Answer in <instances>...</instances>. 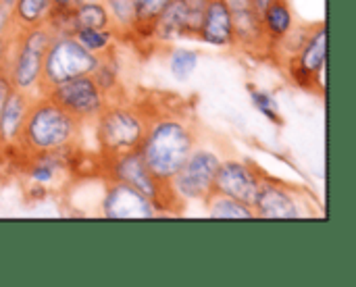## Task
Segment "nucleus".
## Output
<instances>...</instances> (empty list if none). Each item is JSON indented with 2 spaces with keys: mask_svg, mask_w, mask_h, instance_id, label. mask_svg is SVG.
<instances>
[{
  "mask_svg": "<svg viewBox=\"0 0 356 287\" xmlns=\"http://www.w3.org/2000/svg\"><path fill=\"white\" fill-rule=\"evenodd\" d=\"M198 146L196 129L190 121L175 115L150 117L148 129L140 144V154L148 171L163 183H167L188 156Z\"/></svg>",
  "mask_w": 356,
  "mask_h": 287,
  "instance_id": "f257e3e1",
  "label": "nucleus"
},
{
  "mask_svg": "<svg viewBox=\"0 0 356 287\" xmlns=\"http://www.w3.org/2000/svg\"><path fill=\"white\" fill-rule=\"evenodd\" d=\"M81 123L44 94L31 98L19 146L29 154L67 152L79 140Z\"/></svg>",
  "mask_w": 356,
  "mask_h": 287,
  "instance_id": "f03ea898",
  "label": "nucleus"
},
{
  "mask_svg": "<svg viewBox=\"0 0 356 287\" xmlns=\"http://www.w3.org/2000/svg\"><path fill=\"white\" fill-rule=\"evenodd\" d=\"M54 31L48 25L15 31L8 38L4 73L15 90L31 98L42 94V67Z\"/></svg>",
  "mask_w": 356,
  "mask_h": 287,
  "instance_id": "7ed1b4c3",
  "label": "nucleus"
},
{
  "mask_svg": "<svg viewBox=\"0 0 356 287\" xmlns=\"http://www.w3.org/2000/svg\"><path fill=\"white\" fill-rule=\"evenodd\" d=\"M150 115L142 106L108 102L96 117V142L104 156H117L138 150L148 129Z\"/></svg>",
  "mask_w": 356,
  "mask_h": 287,
  "instance_id": "20e7f679",
  "label": "nucleus"
},
{
  "mask_svg": "<svg viewBox=\"0 0 356 287\" xmlns=\"http://www.w3.org/2000/svg\"><path fill=\"white\" fill-rule=\"evenodd\" d=\"M100 63V56L83 48L73 33H54L44 56L42 67V92L83 75H92Z\"/></svg>",
  "mask_w": 356,
  "mask_h": 287,
  "instance_id": "39448f33",
  "label": "nucleus"
},
{
  "mask_svg": "<svg viewBox=\"0 0 356 287\" xmlns=\"http://www.w3.org/2000/svg\"><path fill=\"white\" fill-rule=\"evenodd\" d=\"M104 175L106 181H119L125 183L134 190H138L140 194H144L146 198H150L163 213L173 211V206L177 204L169 192V186L159 181L146 167L140 150H129L117 156H104Z\"/></svg>",
  "mask_w": 356,
  "mask_h": 287,
  "instance_id": "423d86ee",
  "label": "nucleus"
},
{
  "mask_svg": "<svg viewBox=\"0 0 356 287\" xmlns=\"http://www.w3.org/2000/svg\"><path fill=\"white\" fill-rule=\"evenodd\" d=\"M219 163L221 156L217 152L196 146L188 161L179 167V171L167 181L173 200L177 204L202 202L213 192Z\"/></svg>",
  "mask_w": 356,
  "mask_h": 287,
  "instance_id": "0eeeda50",
  "label": "nucleus"
},
{
  "mask_svg": "<svg viewBox=\"0 0 356 287\" xmlns=\"http://www.w3.org/2000/svg\"><path fill=\"white\" fill-rule=\"evenodd\" d=\"M46 98H50L54 104H58L63 110L73 115L81 125L94 123L96 117L106 108L111 102L108 96L96 85L92 75L75 77L63 83H56L42 92Z\"/></svg>",
  "mask_w": 356,
  "mask_h": 287,
  "instance_id": "6e6552de",
  "label": "nucleus"
},
{
  "mask_svg": "<svg viewBox=\"0 0 356 287\" xmlns=\"http://www.w3.org/2000/svg\"><path fill=\"white\" fill-rule=\"evenodd\" d=\"M252 211H254V217L273 219V221L300 219L307 215V211L302 208L300 194L292 186L275 179L267 173L261 179V188L252 202Z\"/></svg>",
  "mask_w": 356,
  "mask_h": 287,
  "instance_id": "1a4fd4ad",
  "label": "nucleus"
},
{
  "mask_svg": "<svg viewBox=\"0 0 356 287\" xmlns=\"http://www.w3.org/2000/svg\"><path fill=\"white\" fill-rule=\"evenodd\" d=\"M263 175H265V171H261L250 161H236V158L221 161L217 175H215L213 192L232 196V198L252 206L257 192L261 188Z\"/></svg>",
  "mask_w": 356,
  "mask_h": 287,
  "instance_id": "9d476101",
  "label": "nucleus"
},
{
  "mask_svg": "<svg viewBox=\"0 0 356 287\" xmlns=\"http://www.w3.org/2000/svg\"><path fill=\"white\" fill-rule=\"evenodd\" d=\"M100 215L106 219H154L163 211L138 190L119 181H106Z\"/></svg>",
  "mask_w": 356,
  "mask_h": 287,
  "instance_id": "9b49d317",
  "label": "nucleus"
},
{
  "mask_svg": "<svg viewBox=\"0 0 356 287\" xmlns=\"http://www.w3.org/2000/svg\"><path fill=\"white\" fill-rule=\"evenodd\" d=\"M196 38L215 48H234V19L232 10L221 0H211L202 15V21L196 29Z\"/></svg>",
  "mask_w": 356,
  "mask_h": 287,
  "instance_id": "f8f14e48",
  "label": "nucleus"
},
{
  "mask_svg": "<svg viewBox=\"0 0 356 287\" xmlns=\"http://www.w3.org/2000/svg\"><path fill=\"white\" fill-rule=\"evenodd\" d=\"M286 63H294L296 67H300L302 71L313 75L317 79V88H319V73L325 69V63H327V25H325V21L311 25V31H309L302 48ZM319 92H321V88H319Z\"/></svg>",
  "mask_w": 356,
  "mask_h": 287,
  "instance_id": "ddd939ff",
  "label": "nucleus"
},
{
  "mask_svg": "<svg viewBox=\"0 0 356 287\" xmlns=\"http://www.w3.org/2000/svg\"><path fill=\"white\" fill-rule=\"evenodd\" d=\"M232 19H234V38H236L238 48H244L248 52H271L273 50L265 35L261 13L254 6L234 10Z\"/></svg>",
  "mask_w": 356,
  "mask_h": 287,
  "instance_id": "4468645a",
  "label": "nucleus"
},
{
  "mask_svg": "<svg viewBox=\"0 0 356 287\" xmlns=\"http://www.w3.org/2000/svg\"><path fill=\"white\" fill-rule=\"evenodd\" d=\"M29 104H31L29 94H23L19 90L10 92V96L6 98V102L0 110V146L8 148V146L19 144Z\"/></svg>",
  "mask_w": 356,
  "mask_h": 287,
  "instance_id": "2eb2a0df",
  "label": "nucleus"
},
{
  "mask_svg": "<svg viewBox=\"0 0 356 287\" xmlns=\"http://www.w3.org/2000/svg\"><path fill=\"white\" fill-rule=\"evenodd\" d=\"M54 10L52 0H13L10 2V19L17 31L42 27L48 23Z\"/></svg>",
  "mask_w": 356,
  "mask_h": 287,
  "instance_id": "dca6fc26",
  "label": "nucleus"
},
{
  "mask_svg": "<svg viewBox=\"0 0 356 287\" xmlns=\"http://www.w3.org/2000/svg\"><path fill=\"white\" fill-rule=\"evenodd\" d=\"M261 21H263L265 35H267V40H269V44L273 48L296 25L290 0H275V2H271L267 8L261 10Z\"/></svg>",
  "mask_w": 356,
  "mask_h": 287,
  "instance_id": "f3484780",
  "label": "nucleus"
},
{
  "mask_svg": "<svg viewBox=\"0 0 356 287\" xmlns=\"http://www.w3.org/2000/svg\"><path fill=\"white\" fill-rule=\"evenodd\" d=\"M202 202L211 219H254L252 206L219 192H211Z\"/></svg>",
  "mask_w": 356,
  "mask_h": 287,
  "instance_id": "a211bd4d",
  "label": "nucleus"
},
{
  "mask_svg": "<svg viewBox=\"0 0 356 287\" xmlns=\"http://www.w3.org/2000/svg\"><path fill=\"white\" fill-rule=\"evenodd\" d=\"M31 156H33V161L27 167V173L35 186L48 188L65 171L63 152H42V154H31Z\"/></svg>",
  "mask_w": 356,
  "mask_h": 287,
  "instance_id": "6ab92c4d",
  "label": "nucleus"
},
{
  "mask_svg": "<svg viewBox=\"0 0 356 287\" xmlns=\"http://www.w3.org/2000/svg\"><path fill=\"white\" fill-rule=\"evenodd\" d=\"M71 17H73V31L81 27H94V29L111 27V17L102 0L77 2L71 8Z\"/></svg>",
  "mask_w": 356,
  "mask_h": 287,
  "instance_id": "aec40b11",
  "label": "nucleus"
},
{
  "mask_svg": "<svg viewBox=\"0 0 356 287\" xmlns=\"http://www.w3.org/2000/svg\"><path fill=\"white\" fill-rule=\"evenodd\" d=\"M73 38L83 46L88 48L90 52L102 56L104 52L113 50L117 40L121 38L113 27H100V29H94V27H81V29H75L73 31Z\"/></svg>",
  "mask_w": 356,
  "mask_h": 287,
  "instance_id": "412c9836",
  "label": "nucleus"
},
{
  "mask_svg": "<svg viewBox=\"0 0 356 287\" xmlns=\"http://www.w3.org/2000/svg\"><path fill=\"white\" fill-rule=\"evenodd\" d=\"M108 17H111V27L123 38V35H131L136 25H138V15H136V6L134 0H102Z\"/></svg>",
  "mask_w": 356,
  "mask_h": 287,
  "instance_id": "4be33fe9",
  "label": "nucleus"
},
{
  "mask_svg": "<svg viewBox=\"0 0 356 287\" xmlns=\"http://www.w3.org/2000/svg\"><path fill=\"white\" fill-rule=\"evenodd\" d=\"M173 0H134L136 15H138V25L131 33V38L140 40H152V25L156 17L165 10V6Z\"/></svg>",
  "mask_w": 356,
  "mask_h": 287,
  "instance_id": "5701e85b",
  "label": "nucleus"
},
{
  "mask_svg": "<svg viewBox=\"0 0 356 287\" xmlns=\"http://www.w3.org/2000/svg\"><path fill=\"white\" fill-rule=\"evenodd\" d=\"M119 71H121V65L115 56V50H108L100 56V63H98L96 71L92 73L96 85L108 96V100L119 90Z\"/></svg>",
  "mask_w": 356,
  "mask_h": 287,
  "instance_id": "b1692460",
  "label": "nucleus"
},
{
  "mask_svg": "<svg viewBox=\"0 0 356 287\" xmlns=\"http://www.w3.org/2000/svg\"><path fill=\"white\" fill-rule=\"evenodd\" d=\"M198 52L190 48H173L169 54V69L177 81H188L198 67Z\"/></svg>",
  "mask_w": 356,
  "mask_h": 287,
  "instance_id": "393cba45",
  "label": "nucleus"
},
{
  "mask_svg": "<svg viewBox=\"0 0 356 287\" xmlns=\"http://www.w3.org/2000/svg\"><path fill=\"white\" fill-rule=\"evenodd\" d=\"M248 94H250V102L252 106L265 115L271 123L275 125H284V119H282V113H280V104H277V98L267 92V90H261V88H254V85H248Z\"/></svg>",
  "mask_w": 356,
  "mask_h": 287,
  "instance_id": "a878e982",
  "label": "nucleus"
},
{
  "mask_svg": "<svg viewBox=\"0 0 356 287\" xmlns=\"http://www.w3.org/2000/svg\"><path fill=\"white\" fill-rule=\"evenodd\" d=\"M17 29L13 27V19H10V6L6 2L0 0V44H4Z\"/></svg>",
  "mask_w": 356,
  "mask_h": 287,
  "instance_id": "bb28decb",
  "label": "nucleus"
},
{
  "mask_svg": "<svg viewBox=\"0 0 356 287\" xmlns=\"http://www.w3.org/2000/svg\"><path fill=\"white\" fill-rule=\"evenodd\" d=\"M13 90L15 88H13V83L8 79V75L4 71H0V110H2V106H4V102H6V98L10 96Z\"/></svg>",
  "mask_w": 356,
  "mask_h": 287,
  "instance_id": "cd10ccee",
  "label": "nucleus"
},
{
  "mask_svg": "<svg viewBox=\"0 0 356 287\" xmlns=\"http://www.w3.org/2000/svg\"><path fill=\"white\" fill-rule=\"evenodd\" d=\"M221 2H225L227 8H229L232 13H234V10H242V8L252 6V0H221Z\"/></svg>",
  "mask_w": 356,
  "mask_h": 287,
  "instance_id": "c85d7f7f",
  "label": "nucleus"
},
{
  "mask_svg": "<svg viewBox=\"0 0 356 287\" xmlns=\"http://www.w3.org/2000/svg\"><path fill=\"white\" fill-rule=\"evenodd\" d=\"M54 2V8H60V10H69L77 4V0H52Z\"/></svg>",
  "mask_w": 356,
  "mask_h": 287,
  "instance_id": "c756f323",
  "label": "nucleus"
},
{
  "mask_svg": "<svg viewBox=\"0 0 356 287\" xmlns=\"http://www.w3.org/2000/svg\"><path fill=\"white\" fill-rule=\"evenodd\" d=\"M271 2H275V0H252V6L261 13V10H263V8H267Z\"/></svg>",
  "mask_w": 356,
  "mask_h": 287,
  "instance_id": "7c9ffc66",
  "label": "nucleus"
},
{
  "mask_svg": "<svg viewBox=\"0 0 356 287\" xmlns=\"http://www.w3.org/2000/svg\"><path fill=\"white\" fill-rule=\"evenodd\" d=\"M77 2H86V0H77Z\"/></svg>",
  "mask_w": 356,
  "mask_h": 287,
  "instance_id": "2f4dec72",
  "label": "nucleus"
}]
</instances>
